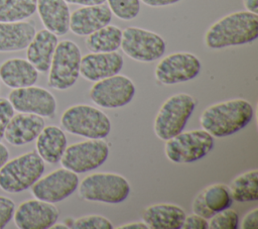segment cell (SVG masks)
Here are the masks:
<instances>
[{"label": "cell", "mask_w": 258, "mask_h": 229, "mask_svg": "<svg viewBox=\"0 0 258 229\" xmlns=\"http://www.w3.org/2000/svg\"><path fill=\"white\" fill-rule=\"evenodd\" d=\"M44 161L36 151H28L0 167V189L9 194H18L31 188L42 176Z\"/></svg>", "instance_id": "cell-3"}, {"label": "cell", "mask_w": 258, "mask_h": 229, "mask_svg": "<svg viewBox=\"0 0 258 229\" xmlns=\"http://www.w3.org/2000/svg\"><path fill=\"white\" fill-rule=\"evenodd\" d=\"M36 32L32 21L0 22V52L25 49Z\"/></svg>", "instance_id": "cell-23"}, {"label": "cell", "mask_w": 258, "mask_h": 229, "mask_svg": "<svg viewBox=\"0 0 258 229\" xmlns=\"http://www.w3.org/2000/svg\"><path fill=\"white\" fill-rule=\"evenodd\" d=\"M181 228L182 229H208L209 223L207 219L194 213L184 217Z\"/></svg>", "instance_id": "cell-34"}, {"label": "cell", "mask_w": 258, "mask_h": 229, "mask_svg": "<svg viewBox=\"0 0 258 229\" xmlns=\"http://www.w3.org/2000/svg\"><path fill=\"white\" fill-rule=\"evenodd\" d=\"M38 79V71L25 59L12 58L0 65V81L10 89L32 86Z\"/></svg>", "instance_id": "cell-22"}, {"label": "cell", "mask_w": 258, "mask_h": 229, "mask_svg": "<svg viewBox=\"0 0 258 229\" xmlns=\"http://www.w3.org/2000/svg\"><path fill=\"white\" fill-rule=\"evenodd\" d=\"M50 228H52V229H69L70 227L68 225L63 224V223H56L55 222Z\"/></svg>", "instance_id": "cell-41"}, {"label": "cell", "mask_w": 258, "mask_h": 229, "mask_svg": "<svg viewBox=\"0 0 258 229\" xmlns=\"http://www.w3.org/2000/svg\"><path fill=\"white\" fill-rule=\"evenodd\" d=\"M57 42V36L45 28L35 32L26 47V60L38 73H46L49 70Z\"/></svg>", "instance_id": "cell-21"}, {"label": "cell", "mask_w": 258, "mask_h": 229, "mask_svg": "<svg viewBox=\"0 0 258 229\" xmlns=\"http://www.w3.org/2000/svg\"><path fill=\"white\" fill-rule=\"evenodd\" d=\"M109 154V146L103 139H88L66 147L60 164L76 174L86 173L102 165Z\"/></svg>", "instance_id": "cell-10"}, {"label": "cell", "mask_w": 258, "mask_h": 229, "mask_svg": "<svg viewBox=\"0 0 258 229\" xmlns=\"http://www.w3.org/2000/svg\"><path fill=\"white\" fill-rule=\"evenodd\" d=\"M185 214L174 204H155L143 213V222L150 229H180Z\"/></svg>", "instance_id": "cell-24"}, {"label": "cell", "mask_w": 258, "mask_h": 229, "mask_svg": "<svg viewBox=\"0 0 258 229\" xmlns=\"http://www.w3.org/2000/svg\"><path fill=\"white\" fill-rule=\"evenodd\" d=\"M135 94L133 82L126 76L114 75L97 81L90 89V99L103 108H119L127 105Z\"/></svg>", "instance_id": "cell-11"}, {"label": "cell", "mask_w": 258, "mask_h": 229, "mask_svg": "<svg viewBox=\"0 0 258 229\" xmlns=\"http://www.w3.org/2000/svg\"><path fill=\"white\" fill-rule=\"evenodd\" d=\"M253 107L245 99H232L206 108L200 123L212 136L225 137L247 126L253 118Z\"/></svg>", "instance_id": "cell-2"}, {"label": "cell", "mask_w": 258, "mask_h": 229, "mask_svg": "<svg viewBox=\"0 0 258 229\" xmlns=\"http://www.w3.org/2000/svg\"><path fill=\"white\" fill-rule=\"evenodd\" d=\"M79 186L76 173L60 167L44 177H40L32 186L31 194L35 199L48 203H57L72 195Z\"/></svg>", "instance_id": "cell-12"}, {"label": "cell", "mask_w": 258, "mask_h": 229, "mask_svg": "<svg viewBox=\"0 0 258 229\" xmlns=\"http://www.w3.org/2000/svg\"><path fill=\"white\" fill-rule=\"evenodd\" d=\"M87 36L86 46L91 52H111L120 47L122 30L116 25L107 24Z\"/></svg>", "instance_id": "cell-26"}, {"label": "cell", "mask_w": 258, "mask_h": 229, "mask_svg": "<svg viewBox=\"0 0 258 229\" xmlns=\"http://www.w3.org/2000/svg\"><path fill=\"white\" fill-rule=\"evenodd\" d=\"M232 203L233 199L229 188L224 184H214L196 196L192 202V211L205 219H210L214 214L229 208Z\"/></svg>", "instance_id": "cell-19"}, {"label": "cell", "mask_w": 258, "mask_h": 229, "mask_svg": "<svg viewBox=\"0 0 258 229\" xmlns=\"http://www.w3.org/2000/svg\"><path fill=\"white\" fill-rule=\"evenodd\" d=\"M242 229H257L258 228V208L252 209L248 212L241 223Z\"/></svg>", "instance_id": "cell-35"}, {"label": "cell", "mask_w": 258, "mask_h": 229, "mask_svg": "<svg viewBox=\"0 0 258 229\" xmlns=\"http://www.w3.org/2000/svg\"><path fill=\"white\" fill-rule=\"evenodd\" d=\"M243 4L247 11L258 14V0H243Z\"/></svg>", "instance_id": "cell-39"}, {"label": "cell", "mask_w": 258, "mask_h": 229, "mask_svg": "<svg viewBox=\"0 0 258 229\" xmlns=\"http://www.w3.org/2000/svg\"><path fill=\"white\" fill-rule=\"evenodd\" d=\"M208 223L211 229H236L239 225V216L229 207L214 214Z\"/></svg>", "instance_id": "cell-30"}, {"label": "cell", "mask_w": 258, "mask_h": 229, "mask_svg": "<svg viewBox=\"0 0 258 229\" xmlns=\"http://www.w3.org/2000/svg\"><path fill=\"white\" fill-rule=\"evenodd\" d=\"M60 125L67 132L88 139H103L111 130L109 117L100 109L85 104L69 107L60 117Z\"/></svg>", "instance_id": "cell-4"}, {"label": "cell", "mask_w": 258, "mask_h": 229, "mask_svg": "<svg viewBox=\"0 0 258 229\" xmlns=\"http://www.w3.org/2000/svg\"><path fill=\"white\" fill-rule=\"evenodd\" d=\"M145 5L150 7H163L177 3L180 0H141Z\"/></svg>", "instance_id": "cell-36"}, {"label": "cell", "mask_w": 258, "mask_h": 229, "mask_svg": "<svg viewBox=\"0 0 258 229\" xmlns=\"http://www.w3.org/2000/svg\"><path fill=\"white\" fill-rule=\"evenodd\" d=\"M202 64L190 52H173L163 58L156 66L154 75L158 82L173 85L195 79L201 72Z\"/></svg>", "instance_id": "cell-13"}, {"label": "cell", "mask_w": 258, "mask_h": 229, "mask_svg": "<svg viewBox=\"0 0 258 229\" xmlns=\"http://www.w3.org/2000/svg\"><path fill=\"white\" fill-rule=\"evenodd\" d=\"M196 107L195 99L185 93H178L167 98L159 108L153 123L156 136L167 140L180 133Z\"/></svg>", "instance_id": "cell-5"}, {"label": "cell", "mask_w": 258, "mask_h": 229, "mask_svg": "<svg viewBox=\"0 0 258 229\" xmlns=\"http://www.w3.org/2000/svg\"><path fill=\"white\" fill-rule=\"evenodd\" d=\"M120 47L132 60L150 63L160 59L166 48L164 39L157 33L140 27L129 26L122 30Z\"/></svg>", "instance_id": "cell-9"}, {"label": "cell", "mask_w": 258, "mask_h": 229, "mask_svg": "<svg viewBox=\"0 0 258 229\" xmlns=\"http://www.w3.org/2000/svg\"><path fill=\"white\" fill-rule=\"evenodd\" d=\"M112 12L108 5H90L76 9L70 16V29L79 36H86L109 24Z\"/></svg>", "instance_id": "cell-17"}, {"label": "cell", "mask_w": 258, "mask_h": 229, "mask_svg": "<svg viewBox=\"0 0 258 229\" xmlns=\"http://www.w3.org/2000/svg\"><path fill=\"white\" fill-rule=\"evenodd\" d=\"M66 147L67 137L64 132L57 126H44L36 137V152L44 162H58L63 154Z\"/></svg>", "instance_id": "cell-25"}, {"label": "cell", "mask_w": 258, "mask_h": 229, "mask_svg": "<svg viewBox=\"0 0 258 229\" xmlns=\"http://www.w3.org/2000/svg\"><path fill=\"white\" fill-rule=\"evenodd\" d=\"M44 126L43 117L36 114L18 112L10 119L4 138L13 146L25 145L36 139Z\"/></svg>", "instance_id": "cell-18"}, {"label": "cell", "mask_w": 258, "mask_h": 229, "mask_svg": "<svg viewBox=\"0 0 258 229\" xmlns=\"http://www.w3.org/2000/svg\"><path fill=\"white\" fill-rule=\"evenodd\" d=\"M9 159V150L6 145L0 141V167Z\"/></svg>", "instance_id": "cell-40"}, {"label": "cell", "mask_w": 258, "mask_h": 229, "mask_svg": "<svg viewBox=\"0 0 258 229\" xmlns=\"http://www.w3.org/2000/svg\"><path fill=\"white\" fill-rule=\"evenodd\" d=\"M0 90H1V81H0Z\"/></svg>", "instance_id": "cell-42"}, {"label": "cell", "mask_w": 258, "mask_h": 229, "mask_svg": "<svg viewBox=\"0 0 258 229\" xmlns=\"http://www.w3.org/2000/svg\"><path fill=\"white\" fill-rule=\"evenodd\" d=\"M257 37L258 14L247 10L237 11L213 23L205 34V43L217 49L249 43Z\"/></svg>", "instance_id": "cell-1"}, {"label": "cell", "mask_w": 258, "mask_h": 229, "mask_svg": "<svg viewBox=\"0 0 258 229\" xmlns=\"http://www.w3.org/2000/svg\"><path fill=\"white\" fill-rule=\"evenodd\" d=\"M130 194L128 181L114 173H95L80 184L79 195L86 201L116 204L127 199Z\"/></svg>", "instance_id": "cell-6"}, {"label": "cell", "mask_w": 258, "mask_h": 229, "mask_svg": "<svg viewBox=\"0 0 258 229\" xmlns=\"http://www.w3.org/2000/svg\"><path fill=\"white\" fill-rule=\"evenodd\" d=\"M123 56L117 51L91 52L81 58L80 75L92 82L117 75L123 68Z\"/></svg>", "instance_id": "cell-16"}, {"label": "cell", "mask_w": 258, "mask_h": 229, "mask_svg": "<svg viewBox=\"0 0 258 229\" xmlns=\"http://www.w3.org/2000/svg\"><path fill=\"white\" fill-rule=\"evenodd\" d=\"M37 0H0V22L23 21L36 12Z\"/></svg>", "instance_id": "cell-28"}, {"label": "cell", "mask_w": 258, "mask_h": 229, "mask_svg": "<svg viewBox=\"0 0 258 229\" xmlns=\"http://www.w3.org/2000/svg\"><path fill=\"white\" fill-rule=\"evenodd\" d=\"M59 212L52 203L38 199L26 200L15 208L13 220L19 229H47L58 219Z\"/></svg>", "instance_id": "cell-15"}, {"label": "cell", "mask_w": 258, "mask_h": 229, "mask_svg": "<svg viewBox=\"0 0 258 229\" xmlns=\"http://www.w3.org/2000/svg\"><path fill=\"white\" fill-rule=\"evenodd\" d=\"M75 229H113V224L107 218L100 215H89L78 218L73 223Z\"/></svg>", "instance_id": "cell-31"}, {"label": "cell", "mask_w": 258, "mask_h": 229, "mask_svg": "<svg viewBox=\"0 0 258 229\" xmlns=\"http://www.w3.org/2000/svg\"><path fill=\"white\" fill-rule=\"evenodd\" d=\"M16 205L14 201L5 196H0V229H3L12 220Z\"/></svg>", "instance_id": "cell-33"}, {"label": "cell", "mask_w": 258, "mask_h": 229, "mask_svg": "<svg viewBox=\"0 0 258 229\" xmlns=\"http://www.w3.org/2000/svg\"><path fill=\"white\" fill-rule=\"evenodd\" d=\"M15 114V110L8 98L0 97V141L4 138L6 127Z\"/></svg>", "instance_id": "cell-32"}, {"label": "cell", "mask_w": 258, "mask_h": 229, "mask_svg": "<svg viewBox=\"0 0 258 229\" xmlns=\"http://www.w3.org/2000/svg\"><path fill=\"white\" fill-rule=\"evenodd\" d=\"M112 14L122 20H132L139 14L140 0H106Z\"/></svg>", "instance_id": "cell-29"}, {"label": "cell", "mask_w": 258, "mask_h": 229, "mask_svg": "<svg viewBox=\"0 0 258 229\" xmlns=\"http://www.w3.org/2000/svg\"><path fill=\"white\" fill-rule=\"evenodd\" d=\"M36 11L45 29L56 36L70 30V8L64 0H37Z\"/></svg>", "instance_id": "cell-20"}, {"label": "cell", "mask_w": 258, "mask_h": 229, "mask_svg": "<svg viewBox=\"0 0 258 229\" xmlns=\"http://www.w3.org/2000/svg\"><path fill=\"white\" fill-rule=\"evenodd\" d=\"M81 49L78 44L70 39L57 42L53 52L47 84L56 90L71 88L80 76Z\"/></svg>", "instance_id": "cell-7"}, {"label": "cell", "mask_w": 258, "mask_h": 229, "mask_svg": "<svg viewBox=\"0 0 258 229\" xmlns=\"http://www.w3.org/2000/svg\"><path fill=\"white\" fill-rule=\"evenodd\" d=\"M68 4H77L82 6H90V5H99L105 3L106 0H64Z\"/></svg>", "instance_id": "cell-37"}, {"label": "cell", "mask_w": 258, "mask_h": 229, "mask_svg": "<svg viewBox=\"0 0 258 229\" xmlns=\"http://www.w3.org/2000/svg\"><path fill=\"white\" fill-rule=\"evenodd\" d=\"M148 226L144 222H131L121 226H118L117 229H147Z\"/></svg>", "instance_id": "cell-38"}, {"label": "cell", "mask_w": 258, "mask_h": 229, "mask_svg": "<svg viewBox=\"0 0 258 229\" xmlns=\"http://www.w3.org/2000/svg\"><path fill=\"white\" fill-rule=\"evenodd\" d=\"M8 100L15 111L36 114L41 117H52L56 111V100L46 89L28 86L12 89Z\"/></svg>", "instance_id": "cell-14"}, {"label": "cell", "mask_w": 258, "mask_h": 229, "mask_svg": "<svg viewBox=\"0 0 258 229\" xmlns=\"http://www.w3.org/2000/svg\"><path fill=\"white\" fill-rule=\"evenodd\" d=\"M232 199L237 202L258 200V170L251 169L236 177L228 187Z\"/></svg>", "instance_id": "cell-27"}, {"label": "cell", "mask_w": 258, "mask_h": 229, "mask_svg": "<svg viewBox=\"0 0 258 229\" xmlns=\"http://www.w3.org/2000/svg\"><path fill=\"white\" fill-rule=\"evenodd\" d=\"M214 146V138L204 129L180 132L166 140V157L175 163H187L207 155Z\"/></svg>", "instance_id": "cell-8"}]
</instances>
